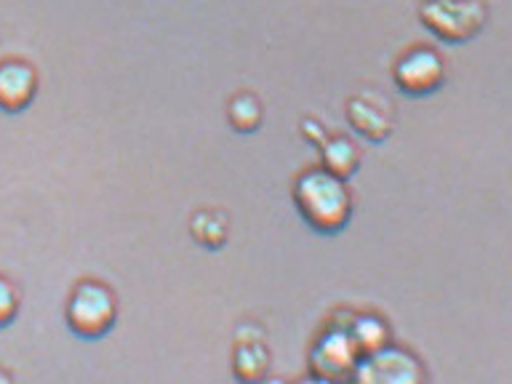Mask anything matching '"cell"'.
Here are the masks:
<instances>
[{
  "mask_svg": "<svg viewBox=\"0 0 512 384\" xmlns=\"http://www.w3.org/2000/svg\"><path fill=\"white\" fill-rule=\"evenodd\" d=\"M294 203L304 216V222L318 232H336L350 222V190L342 176L331 174L323 166L307 168L296 176Z\"/></svg>",
  "mask_w": 512,
  "mask_h": 384,
  "instance_id": "obj_1",
  "label": "cell"
},
{
  "mask_svg": "<svg viewBox=\"0 0 512 384\" xmlns=\"http://www.w3.org/2000/svg\"><path fill=\"white\" fill-rule=\"evenodd\" d=\"M347 120L358 134H363L371 142H382L392 131L390 102L374 91H363L347 102Z\"/></svg>",
  "mask_w": 512,
  "mask_h": 384,
  "instance_id": "obj_7",
  "label": "cell"
},
{
  "mask_svg": "<svg viewBox=\"0 0 512 384\" xmlns=\"http://www.w3.org/2000/svg\"><path fill=\"white\" fill-rule=\"evenodd\" d=\"M16 312H19V294H16L14 283L0 275V326L11 323Z\"/></svg>",
  "mask_w": 512,
  "mask_h": 384,
  "instance_id": "obj_14",
  "label": "cell"
},
{
  "mask_svg": "<svg viewBox=\"0 0 512 384\" xmlns=\"http://www.w3.org/2000/svg\"><path fill=\"white\" fill-rule=\"evenodd\" d=\"M360 352L352 342L347 326H334L328 323L326 331L315 339L310 350V374L323 382H342L350 379L352 368L358 363Z\"/></svg>",
  "mask_w": 512,
  "mask_h": 384,
  "instance_id": "obj_5",
  "label": "cell"
},
{
  "mask_svg": "<svg viewBox=\"0 0 512 384\" xmlns=\"http://www.w3.org/2000/svg\"><path fill=\"white\" fill-rule=\"evenodd\" d=\"M392 78L406 94H432L446 78V62L432 46H411L392 64Z\"/></svg>",
  "mask_w": 512,
  "mask_h": 384,
  "instance_id": "obj_6",
  "label": "cell"
},
{
  "mask_svg": "<svg viewBox=\"0 0 512 384\" xmlns=\"http://www.w3.org/2000/svg\"><path fill=\"white\" fill-rule=\"evenodd\" d=\"M11 379H14V376H11V374H8V371H0V382H11Z\"/></svg>",
  "mask_w": 512,
  "mask_h": 384,
  "instance_id": "obj_15",
  "label": "cell"
},
{
  "mask_svg": "<svg viewBox=\"0 0 512 384\" xmlns=\"http://www.w3.org/2000/svg\"><path fill=\"white\" fill-rule=\"evenodd\" d=\"M350 379L360 384H419L424 379V368L414 352L390 342L360 355Z\"/></svg>",
  "mask_w": 512,
  "mask_h": 384,
  "instance_id": "obj_4",
  "label": "cell"
},
{
  "mask_svg": "<svg viewBox=\"0 0 512 384\" xmlns=\"http://www.w3.org/2000/svg\"><path fill=\"white\" fill-rule=\"evenodd\" d=\"M227 120L232 123L235 131H243V134H251L259 128L262 123V102H259V96L248 94H235L227 104Z\"/></svg>",
  "mask_w": 512,
  "mask_h": 384,
  "instance_id": "obj_13",
  "label": "cell"
},
{
  "mask_svg": "<svg viewBox=\"0 0 512 384\" xmlns=\"http://www.w3.org/2000/svg\"><path fill=\"white\" fill-rule=\"evenodd\" d=\"M320 163L326 171L331 174L342 176H352L358 171L360 166V150L355 147V142H350L347 136H331L326 142L320 144Z\"/></svg>",
  "mask_w": 512,
  "mask_h": 384,
  "instance_id": "obj_10",
  "label": "cell"
},
{
  "mask_svg": "<svg viewBox=\"0 0 512 384\" xmlns=\"http://www.w3.org/2000/svg\"><path fill=\"white\" fill-rule=\"evenodd\" d=\"M35 96H38V72L30 62L22 59L0 62V110H27Z\"/></svg>",
  "mask_w": 512,
  "mask_h": 384,
  "instance_id": "obj_8",
  "label": "cell"
},
{
  "mask_svg": "<svg viewBox=\"0 0 512 384\" xmlns=\"http://www.w3.org/2000/svg\"><path fill=\"white\" fill-rule=\"evenodd\" d=\"M190 232H192V238L198 240L200 246L219 248V246H224V240H227L230 224H227V216H224L222 211L203 208V211H198V214L192 216Z\"/></svg>",
  "mask_w": 512,
  "mask_h": 384,
  "instance_id": "obj_12",
  "label": "cell"
},
{
  "mask_svg": "<svg viewBox=\"0 0 512 384\" xmlns=\"http://www.w3.org/2000/svg\"><path fill=\"white\" fill-rule=\"evenodd\" d=\"M118 302L112 288L99 280H80L67 299V326L83 339H99L112 328Z\"/></svg>",
  "mask_w": 512,
  "mask_h": 384,
  "instance_id": "obj_2",
  "label": "cell"
},
{
  "mask_svg": "<svg viewBox=\"0 0 512 384\" xmlns=\"http://www.w3.org/2000/svg\"><path fill=\"white\" fill-rule=\"evenodd\" d=\"M347 331H350L352 342H355L360 355L379 350V347L392 342L387 320L374 315V312H355L350 323H347Z\"/></svg>",
  "mask_w": 512,
  "mask_h": 384,
  "instance_id": "obj_9",
  "label": "cell"
},
{
  "mask_svg": "<svg viewBox=\"0 0 512 384\" xmlns=\"http://www.w3.org/2000/svg\"><path fill=\"white\" fill-rule=\"evenodd\" d=\"M483 0H422L419 19L432 35L448 43H464L475 38L486 24Z\"/></svg>",
  "mask_w": 512,
  "mask_h": 384,
  "instance_id": "obj_3",
  "label": "cell"
},
{
  "mask_svg": "<svg viewBox=\"0 0 512 384\" xmlns=\"http://www.w3.org/2000/svg\"><path fill=\"white\" fill-rule=\"evenodd\" d=\"M270 368V350L264 347V339L238 342L232 355V371L243 382H259Z\"/></svg>",
  "mask_w": 512,
  "mask_h": 384,
  "instance_id": "obj_11",
  "label": "cell"
}]
</instances>
